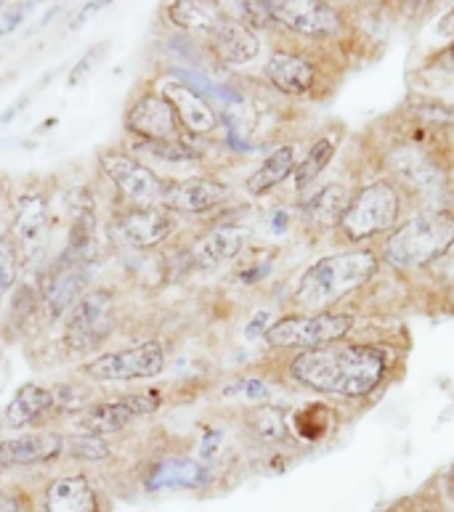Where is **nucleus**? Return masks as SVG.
Instances as JSON below:
<instances>
[{
    "label": "nucleus",
    "instance_id": "obj_1",
    "mask_svg": "<svg viewBox=\"0 0 454 512\" xmlns=\"http://www.w3.org/2000/svg\"><path fill=\"white\" fill-rule=\"evenodd\" d=\"M385 372L383 353L370 345H322L293 361V377L306 388L330 396H367Z\"/></svg>",
    "mask_w": 454,
    "mask_h": 512
},
{
    "label": "nucleus",
    "instance_id": "obj_2",
    "mask_svg": "<svg viewBox=\"0 0 454 512\" xmlns=\"http://www.w3.org/2000/svg\"><path fill=\"white\" fill-rule=\"evenodd\" d=\"M375 271H378V258L367 250L322 258L301 276L295 303L306 311H319L335 300L346 298L348 292H354L364 282H370Z\"/></svg>",
    "mask_w": 454,
    "mask_h": 512
},
{
    "label": "nucleus",
    "instance_id": "obj_3",
    "mask_svg": "<svg viewBox=\"0 0 454 512\" xmlns=\"http://www.w3.org/2000/svg\"><path fill=\"white\" fill-rule=\"evenodd\" d=\"M454 245V215L436 210L404 223L385 242V260L399 268H420L439 260Z\"/></svg>",
    "mask_w": 454,
    "mask_h": 512
},
{
    "label": "nucleus",
    "instance_id": "obj_4",
    "mask_svg": "<svg viewBox=\"0 0 454 512\" xmlns=\"http://www.w3.org/2000/svg\"><path fill=\"white\" fill-rule=\"evenodd\" d=\"M399 218V194L391 184L378 181L356 194L340 215V229L348 239L362 242L367 237L383 234Z\"/></svg>",
    "mask_w": 454,
    "mask_h": 512
},
{
    "label": "nucleus",
    "instance_id": "obj_5",
    "mask_svg": "<svg viewBox=\"0 0 454 512\" xmlns=\"http://www.w3.org/2000/svg\"><path fill=\"white\" fill-rule=\"evenodd\" d=\"M112 324H115V298H112V292L91 290L85 292L70 311L64 340L77 353L96 351L112 332Z\"/></svg>",
    "mask_w": 454,
    "mask_h": 512
},
{
    "label": "nucleus",
    "instance_id": "obj_6",
    "mask_svg": "<svg viewBox=\"0 0 454 512\" xmlns=\"http://www.w3.org/2000/svg\"><path fill=\"white\" fill-rule=\"evenodd\" d=\"M351 316L343 314H314L290 316L266 329V343L274 348H322L324 343H335L351 329Z\"/></svg>",
    "mask_w": 454,
    "mask_h": 512
},
{
    "label": "nucleus",
    "instance_id": "obj_7",
    "mask_svg": "<svg viewBox=\"0 0 454 512\" xmlns=\"http://www.w3.org/2000/svg\"><path fill=\"white\" fill-rule=\"evenodd\" d=\"M165 369V351L160 343H141L125 351L104 353L85 367V375L99 383H125V380H147Z\"/></svg>",
    "mask_w": 454,
    "mask_h": 512
},
{
    "label": "nucleus",
    "instance_id": "obj_8",
    "mask_svg": "<svg viewBox=\"0 0 454 512\" xmlns=\"http://www.w3.org/2000/svg\"><path fill=\"white\" fill-rule=\"evenodd\" d=\"M101 168L109 176V181L117 186V192L136 207H154L165 202L168 186L162 184L147 165L133 160L131 154L104 152L101 154Z\"/></svg>",
    "mask_w": 454,
    "mask_h": 512
},
{
    "label": "nucleus",
    "instance_id": "obj_9",
    "mask_svg": "<svg viewBox=\"0 0 454 512\" xmlns=\"http://www.w3.org/2000/svg\"><path fill=\"white\" fill-rule=\"evenodd\" d=\"M269 14L271 22L308 38H327L340 27L338 11L316 0H269Z\"/></svg>",
    "mask_w": 454,
    "mask_h": 512
},
{
    "label": "nucleus",
    "instance_id": "obj_10",
    "mask_svg": "<svg viewBox=\"0 0 454 512\" xmlns=\"http://www.w3.org/2000/svg\"><path fill=\"white\" fill-rule=\"evenodd\" d=\"M125 125L131 133L144 141H178V117L165 96L144 93L125 117Z\"/></svg>",
    "mask_w": 454,
    "mask_h": 512
},
{
    "label": "nucleus",
    "instance_id": "obj_11",
    "mask_svg": "<svg viewBox=\"0 0 454 512\" xmlns=\"http://www.w3.org/2000/svg\"><path fill=\"white\" fill-rule=\"evenodd\" d=\"M85 260H77L64 253L54 271L43 282V303L48 308L51 319H59L62 314L72 311L75 303L83 298L85 292Z\"/></svg>",
    "mask_w": 454,
    "mask_h": 512
},
{
    "label": "nucleus",
    "instance_id": "obj_12",
    "mask_svg": "<svg viewBox=\"0 0 454 512\" xmlns=\"http://www.w3.org/2000/svg\"><path fill=\"white\" fill-rule=\"evenodd\" d=\"M48 231H51V213H48V202L43 194H27L19 202L14 221V239L16 247L22 250L24 258H38L48 242Z\"/></svg>",
    "mask_w": 454,
    "mask_h": 512
},
{
    "label": "nucleus",
    "instance_id": "obj_13",
    "mask_svg": "<svg viewBox=\"0 0 454 512\" xmlns=\"http://www.w3.org/2000/svg\"><path fill=\"white\" fill-rule=\"evenodd\" d=\"M173 218L168 213H162L157 207H136V210H128L125 215H120V223L117 229L125 237V242L133 247H157L162 239H168L173 234Z\"/></svg>",
    "mask_w": 454,
    "mask_h": 512
},
{
    "label": "nucleus",
    "instance_id": "obj_14",
    "mask_svg": "<svg viewBox=\"0 0 454 512\" xmlns=\"http://www.w3.org/2000/svg\"><path fill=\"white\" fill-rule=\"evenodd\" d=\"M64 438L56 433H27V436L0 441V470L48 462L62 454Z\"/></svg>",
    "mask_w": 454,
    "mask_h": 512
},
{
    "label": "nucleus",
    "instance_id": "obj_15",
    "mask_svg": "<svg viewBox=\"0 0 454 512\" xmlns=\"http://www.w3.org/2000/svg\"><path fill=\"white\" fill-rule=\"evenodd\" d=\"M162 96L168 99L170 107L176 109L178 123L184 125V128H189L192 133H210V130H216V112L205 101V96H200L194 88H189L186 83H168Z\"/></svg>",
    "mask_w": 454,
    "mask_h": 512
},
{
    "label": "nucleus",
    "instance_id": "obj_16",
    "mask_svg": "<svg viewBox=\"0 0 454 512\" xmlns=\"http://www.w3.org/2000/svg\"><path fill=\"white\" fill-rule=\"evenodd\" d=\"M210 43H213V51H216L218 59H224L229 64L253 62L258 51H261L258 35L242 22H229V19H221L216 30L210 32Z\"/></svg>",
    "mask_w": 454,
    "mask_h": 512
},
{
    "label": "nucleus",
    "instance_id": "obj_17",
    "mask_svg": "<svg viewBox=\"0 0 454 512\" xmlns=\"http://www.w3.org/2000/svg\"><path fill=\"white\" fill-rule=\"evenodd\" d=\"M226 199V186L210 178H189L181 184L168 186L165 194V205L178 210V213H202L216 207L218 202Z\"/></svg>",
    "mask_w": 454,
    "mask_h": 512
},
{
    "label": "nucleus",
    "instance_id": "obj_18",
    "mask_svg": "<svg viewBox=\"0 0 454 512\" xmlns=\"http://www.w3.org/2000/svg\"><path fill=\"white\" fill-rule=\"evenodd\" d=\"M208 470L186 457L165 459L154 467L147 478V491H165V489H200L208 483Z\"/></svg>",
    "mask_w": 454,
    "mask_h": 512
},
{
    "label": "nucleus",
    "instance_id": "obj_19",
    "mask_svg": "<svg viewBox=\"0 0 454 512\" xmlns=\"http://www.w3.org/2000/svg\"><path fill=\"white\" fill-rule=\"evenodd\" d=\"M46 512H99L96 494L83 475H67L48 486Z\"/></svg>",
    "mask_w": 454,
    "mask_h": 512
},
{
    "label": "nucleus",
    "instance_id": "obj_20",
    "mask_svg": "<svg viewBox=\"0 0 454 512\" xmlns=\"http://www.w3.org/2000/svg\"><path fill=\"white\" fill-rule=\"evenodd\" d=\"M54 409V393L43 385H24L11 404L6 406L3 412V425L6 428L22 430L27 425H32L35 420H40L43 414H48Z\"/></svg>",
    "mask_w": 454,
    "mask_h": 512
},
{
    "label": "nucleus",
    "instance_id": "obj_21",
    "mask_svg": "<svg viewBox=\"0 0 454 512\" xmlns=\"http://www.w3.org/2000/svg\"><path fill=\"white\" fill-rule=\"evenodd\" d=\"M247 242V229L242 226H221V229L210 231L208 237L197 242L194 247V263L202 268H213L218 263L237 258L239 250Z\"/></svg>",
    "mask_w": 454,
    "mask_h": 512
},
{
    "label": "nucleus",
    "instance_id": "obj_22",
    "mask_svg": "<svg viewBox=\"0 0 454 512\" xmlns=\"http://www.w3.org/2000/svg\"><path fill=\"white\" fill-rule=\"evenodd\" d=\"M266 75L279 91L293 93V96L311 91V85H314V67L301 56L285 54V51H277L271 56L266 64Z\"/></svg>",
    "mask_w": 454,
    "mask_h": 512
},
{
    "label": "nucleus",
    "instance_id": "obj_23",
    "mask_svg": "<svg viewBox=\"0 0 454 512\" xmlns=\"http://www.w3.org/2000/svg\"><path fill=\"white\" fill-rule=\"evenodd\" d=\"M131 420H136V414L131 412L128 401L120 398V401L91 406L88 412H83L77 417V428L83 430L85 436L104 438L107 433H120Z\"/></svg>",
    "mask_w": 454,
    "mask_h": 512
},
{
    "label": "nucleus",
    "instance_id": "obj_24",
    "mask_svg": "<svg viewBox=\"0 0 454 512\" xmlns=\"http://www.w3.org/2000/svg\"><path fill=\"white\" fill-rule=\"evenodd\" d=\"M391 168L396 170V176L409 186V189H436V181H439V173L433 170V165L425 160L420 152H412V149H404V152H393Z\"/></svg>",
    "mask_w": 454,
    "mask_h": 512
},
{
    "label": "nucleus",
    "instance_id": "obj_25",
    "mask_svg": "<svg viewBox=\"0 0 454 512\" xmlns=\"http://www.w3.org/2000/svg\"><path fill=\"white\" fill-rule=\"evenodd\" d=\"M295 168V149L293 146H282L277 152L271 154L269 160H263V165L255 170L247 186H250V192L253 194H263L269 192L271 186H277L279 181H285Z\"/></svg>",
    "mask_w": 454,
    "mask_h": 512
},
{
    "label": "nucleus",
    "instance_id": "obj_26",
    "mask_svg": "<svg viewBox=\"0 0 454 512\" xmlns=\"http://www.w3.org/2000/svg\"><path fill=\"white\" fill-rule=\"evenodd\" d=\"M168 16L173 19V24L184 27V30L213 32L221 24V16H218V11L210 3H189V0L170 3Z\"/></svg>",
    "mask_w": 454,
    "mask_h": 512
},
{
    "label": "nucleus",
    "instance_id": "obj_27",
    "mask_svg": "<svg viewBox=\"0 0 454 512\" xmlns=\"http://www.w3.org/2000/svg\"><path fill=\"white\" fill-rule=\"evenodd\" d=\"M346 192H343V186H327L322 192L311 197L306 202V213L314 218V221L324 223L332 221V218H340L343 210H346Z\"/></svg>",
    "mask_w": 454,
    "mask_h": 512
},
{
    "label": "nucleus",
    "instance_id": "obj_28",
    "mask_svg": "<svg viewBox=\"0 0 454 512\" xmlns=\"http://www.w3.org/2000/svg\"><path fill=\"white\" fill-rule=\"evenodd\" d=\"M332 152H335V146H332V141H327V138H322V141H316V144L311 146V152L306 154V160H303V165L298 168V176H295L298 189H306V186L330 165Z\"/></svg>",
    "mask_w": 454,
    "mask_h": 512
},
{
    "label": "nucleus",
    "instance_id": "obj_29",
    "mask_svg": "<svg viewBox=\"0 0 454 512\" xmlns=\"http://www.w3.org/2000/svg\"><path fill=\"white\" fill-rule=\"evenodd\" d=\"M64 449L70 451L72 457L88 459V462H99V459L109 457V444L99 436H85V433H77L64 441Z\"/></svg>",
    "mask_w": 454,
    "mask_h": 512
},
{
    "label": "nucleus",
    "instance_id": "obj_30",
    "mask_svg": "<svg viewBox=\"0 0 454 512\" xmlns=\"http://www.w3.org/2000/svg\"><path fill=\"white\" fill-rule=\"evenodd\" d=\"M253 425L258 430V436H263L266 441H279L285 436V417L274 406L258 409V414L253 417Z\"/></svg>",
    "mask_w": 454,
    "mask_h": 512
},
{
    "label": "nucleus",
    "instance_id": "obj_31",
    "mask_svg": "<svg viewBox=\"0 0 454 512\" xmlns=\"http://www.w3.org/2000/svg\"><path fill=\"white\" fill-rule=\"evenodd\" d=\"M141 149L157 160H165V162H189L194 160L192 149H186L181 141H144Z\"/></svg>",
    "mask_w": 454,
    "mask_h": 512
},
{
    "label": "nucleus",
    "instance_id": "obj_32",
    "mask_svg": "<svg viewBox=\"0 0 454 512\" xmlns=\"http://www.w3.org/2000/svg\"><path fill=\"white\" fill-rule=\"evenodd\" d=\"M16 282V245L0 234V295H6Z\"/></svg>",
    "mask_w": 454,
    "mask_h": 512
},
{
    "label": "nucleus",
    "instance_id": "obj_33",
    "mask_svg": "<svg viewBox=\"0 0 454 512\" xmlns=\"http://www.w3.org/2000/svg\"><path fill=\"white\" fill-rule=\"evenodd\" d=\"M35 3H19V6H6L0 8V35H8V32H14L22 19L32 11Z\"/></svg>",
    "mask_w": 454,
    "mask_h": 512
},
{
    "label": "nucleus",
    "instance_id": "obj_34",
    "mask_svg": "<svg viewBox=\"0 0 454 512\" xmlns=\"http://www.w3.org/2000/svg\"><path fill=\"white\" fill-rule=\"evenodd\" d=\"M224 396H245V398H253V401H261V398L269 396V388L266 383L261 380H239V383L229 385L224 390Z\"/></svg>",
    "mask_w": 454,
    "mask_h": 512
},
{
    "label": "nucleus",
    "instance_id": "obj_35",
    "mask_svg": "<svg viewBox=\"0 0 454 512\" xmlns=\"http://www.w3.org/2000/svg\"><path fill=\"white\" fill-rule=\"evenodd\" d=\"M101 56H107V46L91 48V51H88V54H85L83 59H80V62H77L75 72H72V75H70V85L80 83L83 77L91 75V67H93V64H96V62H101Z\"/></svg>",
    "mask_w": 454,
    "mask_h": 512
},
{
    "label": "nucleus",
    "instance_id": "obj_36",
    "mask_svg": "<svg viewBox=\"0 0 454 512\" xmlns=\"http://www.w3.org/2000/svg\"><path fill=\"white\" fill-rule=\"evenodd\" d=\"M125 401H128V406H131V412L136 417L152 414L160 406V396L157 393H133V396H125Z\"/></svg>",
    "mask_w": 454,
    "mask_h": 512
},
{
    "label": "nucleus",
    "instance_id": "obj_37",
    "mask_svg": "<svg viewBox=\"0 0 454 512\" xmlns=\"http://www.w3.org/2000/svg\"><path fill=\"white\" fill-rule=\"evenodd\" d=\"M266 321H269V311H258V314H255V319L250 321V327L245 329V335L250 337V340L261 337L263 329H266Z\"/></svg>",
    "mask_w": 454,
    "mask_h": 512
},
{
    "label": "nucleus",
    "instance_id": "obj_38",
    "mask_svg": "<svg viewBox=\"0 0 454 512\" xmlns=\"http://www.w3.org/2000/svg\"><path fill=\"white\" fill-rule=\"evenodd\" d=\"M218 444H221V433H216V430H210V433H205V438H202V446H200V454L205 459L213 457L218 449Z\"/></svg>",
    "mask_w": 454,
    "mask_h": 512
},
{
    "label": "nucleus",
    "instance_id": "obj_39",
    "mask_svg": "<svg viewBox=\"0 0 454 512\" xmlns=\"http://www.w3.org/2000/svg\"><path fill=\"white\" fill-rule=\"evenodd\" d=\"M433 67H439L441 72H454V43L444 48L439 56H433Z\"/></svg>",
    "mask_w": 454,
    "mask_h": 512
},
{
    "label": "nucleus",
    "instance_id": "obj_40",
    "mask_svg": "<svg viewBox=\"0 0 454 512\" xmlns=\"http://www.w3.org/2000/svg\"><path fill=\"white\" fill-rule=\"evenodd\" d=\"M0 512H22V502H19V497L3 494V497H0Z\"/></svg>",
    "mask_w": 454,
    "mask_h": 512
},
{
    "label": "nucleus",
    "instance_id": "obj_41",
    "mask_svg": "<svg viewBox=\"0 0 454 512\" xmlns=\"http://www.w3.org/2000/svg\"><path fill=\"white\" fill-rule=\"evenodd\" d=\"M441 35H449V38H454V8H449V14L441 19Z\"/></svg>",
    "mask_w": 454,
    "mask_h": 512
},
{
    "label": "nucleus",
    "instance_id": "obj_42",
    "mask_svg": "<svg viewBox=\"0 0 454 512\" xmlns=\"http://www.w3.org/2000/svg\"><path fill=\"white\" fill-rule=\"evenodd\" d=\"M274 231H285L287 229V213H277L274 215V221H271Z\"/></svg>",
    "mask_w": 454,
    "mask_h": 512
},
{
    "label": "nucleus",
    "instance_id": "obj_43",
    "mask_svg": "<svg viewBox=\"0 0 454 512\" xmlns=\"http://www.w3.org/2000/svg\"><path fill=\"white\" fill-rule=\"evenodd\" d=\"M24 104H27V99H22V101H19V104H14V107L8 109L6 115L0 117V123H8V120H11V117H14V115H16V112H19V109H24Z\"/></svg>",
    "mask_w": 454,
    "mask_h": 512
}]
</instances>
